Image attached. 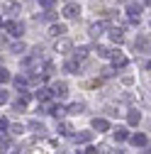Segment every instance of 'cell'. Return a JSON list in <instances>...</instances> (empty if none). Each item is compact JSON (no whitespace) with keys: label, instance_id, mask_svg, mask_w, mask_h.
<instances>
[{"label":"cell","instance_id":"obj_1","mask_svg":"<svg viewBox=\"0 0 151 154\" xmlns=\"http://www.w3.org/2000/svg\"><path fill=\"white\" fill-rule=\"evenodd\" d=\"M127 15H129V20L139 25V17H141V3H134V0H129L127 3Z\"/></svg>","mask_w":151,"mask_h":154},{"label":"cell","instance_id":"obj_2","mask_svg":"<svg viewBox=\"0 0 151 154\" xmlns=\"http://www.w3.org/2000/svg\"><path fill=\"white\" fill-rule=\"evenodd\" d=\"M149 49H151V37H149V34H137V39H134V51L144 54V51H149Z\"/></svg>","mask_w":151,"mask_h":154},{"label":"cell","instance_id":"obj_3","mask_svg":"<svg viewBox=\"0 0 151 154\" xmlns=\"http://www.w3.org/2000/svg\"><path fill=\"white\" fill-rule=\"evenodd\" d=\"M3 27H5V29L12 34V37H22V34H25V25H22V22H17V20H10V22H5Z\"/></svg>","mask_w":151,"mask_h":154},{"label":"cell","instance_id":"obj_4","mask_svg":"<svg viewBox=\"0 0 151 154\" xmlns=\"http://www.w3.org/2000/svg\"><path fill=\"white\" fill-rule=\"evenodd\" d=\"M29 100H32V95H29L27 91H20V98L15 100V110H17V112H22V110H27Z\"/></svg>","mask_w":151,"mask_h":154},{"label":"cell","instance_id":"obj_5","mask_svg":"<svg viewBox=\"0 0 151 154\" xmlns=\"http://www.w3.org/2000/svg\"><path fill=\"white\" fill-rule=\"evenodd\" d=\"M110 59H112V66H115V69H124L129 61H127V56L122 54V51H112L110 54Z\"/></svg>","mask_w":151,"mask_h":154},{"label":"cell","instance_id":"obj_6","mask_svg":"<svg viewBox=\"0 0 151 154\" xmlns=\"http://www.w3.org/2000/svg\"><path fill=\"white\" fill-rule=\"evenodd\" d=\"M51 95H56V98H66V95H68V86L64 81H56L51 86Z\"/></svg>","mask_w":151,"mask_h":154},{"label":"cell","instance_id":"obj_7","mask_svg":"<svg viewBox=\"0 0 151 154\" xmlns=\"http://www.w3.org/2000/svg\"><path fill=\"white\" fill-rule=\"evenodd\" d=\"M78 15H81V8L76 5V3H68V5L64 8V17H66V20H76Z\"/></svg>","mask_w":151,"mask_h":154},{"label":"cell","instance_id":"obj_8","mask_svg":"<svg viewBox=\"0 0 151 154\" xmlns=\"http://www.w3.org/2000/svg\"><path fill=\"white\" fill-rule=\"evenodd\" d=\"M129 142L134 144V147H146V144H149L146 134H141V132H137V134H129Z\"/></svg>","mask_w":151,"mask_h":154},{"label":"cell","instance_id":"obj_9","mask_svg":"<svg viewBox=\"0 0 151 154\" xmlns=\"http://www.w3.org/2000/svg\"><path fill=\"white\" fill-rule=\"evenodd\" d=\"M3 10L10 12V15H17V12H20V3H17V0H5V3H3Z\"/></svg>","mask_w":151,"mask_h":154},{"label":"cell","instance_id":"obj_10","mask_svg":"<svg viewBox=\"0 0 151 154\" xmlns=\"http://www.w3.org/2000/svg\"><path fill=\"white\" fill-rule=\"evenodd\" d=\"M56 51H59V54H68L71 49H73V44L68 42V39H59V42H56V47H54Z\"/></svg>","mask_w":151,"mask_h":154},{"label":"cell","instance_id":"obj_11","mask_svg":"<svg viewBox=\"0 0 151 154\" xmlns=\"http://www.w3.org/2000/svg\"><path fill=\"white\" fill-rule=\"evenodd\" d=\"M93 130H98V132H107V130H110V122H107L105 118H95V120H93Z\"/></svg>","mask_w":151,"mask_h":154},{"label":"cell","instance_id":"obj_12","mask_svg":"<svg viewBox=\"0 0 151 154\" xmlns=\"http://www.w3.org/2000/svg\"><path fill=\"white\" fill-rule=\"evenodd\" d=\"M110 39L120 44V42L124 39V29H122V27H112V29H110Z\"/></svg>","mask_w":151,"mask_h":154},{"label":"cell","instance_id":"obj_13","mask_svg":"<svg viewBox=\"0 0 151 154\" xmlns=\"http://www.w3.org/2000/svg\"><path fill=\"white\" fill-rule=\"evenodd\" d=\"M73 140H76V142H81V144H88V142L93 140V132H88V130H85V132H76V134H73Z\"/></svg>","mask_w":151,"mask_h":154},{"label":"cell","instance_id":"obj_14","mask_svg":"<svg viewBox=\"0 0 151 154\" xmlns=\"http://www.w3.org/2000/svg\"><path fill=\"white\" fill-rule=\"evenodd\" d=\"M66 34V25H51L49 27V37H64Z\"/></svg>","mask_w":151,"mask_h":154},{"label":"cell","instance_id":"obj_15","mask_svg":"<svg viewBox=\"0 0 151 154\" xmlns=\"http://www.w3.org/2000/svg\"><path fill=\"white\" fill-rule=\"evenodd\" d=\"M64 69H66L68 73H81V61L71 59V61H66V64H64Z\"/></svg>","mask_w":151,"mask_h":154},{"label":"cell","instance_id":"obj_16","mask_svg":"<svg viewBox=\"0 0 151 154\" xmlns=\"http://www.w3.org/2000/svg\"><path fill=\"white\" fill-rule=\"evenodd\" d=\"M27 81H29V79H27V76H22V73H17L15 79H12V83H15V88H17V91H25Z\"/></svg>","mask_w":151,"mask_h":154},{"label":"cell","instance_id":"obj_17","mask_svg":"<svg viewBox=\"0 0 151 154\" xmlns=\"http://www.w3.org/2000/svg\"><path fill=\"white\" fill-rule=\"evenodd\" d=\"M139 120H141V112L139 110H129V115H127V122L134 127V125H139Z\"/></svg>","mask_w":151,"mask_h":154},{"label":"cell","instance_id":"obj_18","mask_svg":"<svg viewBox=\"0 0 151 154\" xmlns=\"http://www.w3.org/2000/svg\"><path fill=\"white\" fill-rule=\"evenodd\" d=\"M105 29H107V22H95V25L90 27V34H93V37H100Z\"/></svg>","mask_w":151,"mask_h":154},{"label":"cell","instance_id":"obj_19","mask_svg":"<svg viewBox=\"0 0 151 154\" xmlns=\"http://www.w3.org/2000/svg\"><path fill=\"white\" fill-rule=\"evenodd\" d=\"M51 98V88H39V91H37V100H39V103H46Z\"/></svg>","mask_w":151,"mask_h":154},{"label":"cell","instance_id":"obj_20","mask_svg":"<svg viewBox=\"0 0 151 154\" xmlns=\"http://www.w3.org/2000/svg\"><path fill=\"white\" fill-rule=\"evenodd\" d=\"M115 140H117V142H124V140H129V132H127L124 127H117V130H115Z\"/></svg>","mask_w":151,"mask_h":154},{"label":"cell","instance_id":"obj_21","mask_svg":"<svg viewBox=\"0 0 151 154\" xmlns=\"http://www.w3.org/2000/svg\"><path fill=\"white\" fill-rule=\"evenodd\" d=\"M88 47H78V49H76V61H83V59H88Z\"/></svg>","mask_w":151,"mask_h":154},{"label":"cell","instance_id":"obj_22","mask_svg":"<svg viewBox=\"0 0 151 154\" xmlns=\"http://www.w3.org/2000/svg\"><path fill=\"white\" fill-rule=\"evenodd\" d=\"M49 112L54 115L56 120H61V118H64V112H66V108H61V105H51V110H49Z\"/></svg>","mask_w":151,"mask_h":154},{"label":"cell","instance_id":"obj_23","mask_svg":"<svg viewBox=\"0 0 151 154\" xmlns=\"http://www.w3.org/2000/svg\"><path fill=\"white\" fill-rule=\"evenodd\" d=\"M29 130H34L37 134H44V132H46V127H44L42 122H37V120H34V122H29Z\"/></svg>","mask_w":151,"mask_h":154},{"label":"cell","instance_id":"obj_24","mask_svg":"<svg viewBox=\"0 0 151 154\" xmlns=\"http://www.w3.org/2000/svg\"><path fill=\"white\" fill-rule=\"evenodd\" d=\"M7 81H12V76H10V71H7L5 66H0V83H7Z\"/></svg>","mask_w":151,"mask_h":154},{"label":"cell","instance_id":"obj_25","mask_svg":"<svg viewBox=\"0 0 151 154\" xmlns=\"http://www.w3.org/2000/svg\"><path fill=\"white\" fill-rule=\"evenodd\" d=\"M59 132L66 134V137H71V134H73V127H71L68 122H61V125H59Z\"/></svg>","mask_w":151,"mask_h":154},{"label":"cell","instance_id":"obj_26","mask_svg":"<svg viewBox=\"0 0 151 154\" xmlns=\"http://www.w3.org/2000/svg\"><path fill=\"white\" fill-rule=\"evenodd\" d=\"M83 110H85V105H83V103H73V105L68 108V112H71V115H78V112H83Z\"/></svg>","mask_w":151,"mask_h":154},{"label":"cell","instance_id":"obj_27","mask_svg":"<svg viewBox=\"0 0 151 154\" xmlns=\"http://www.w3.org/2000/svg\"><path fill=\"white\" fill-rule=\"evenodd\" d=\"M95 51H98V56H102V59H110V54H112V49H110V47H98Z\"/></svg>","mask_w":151,"mask_h":154},{"label":"cell","instance_id":"obj_28","mask_svg":"<svg viewBox=\"0 0 151 154\" xmlns=\"http://www.w3.org/2000/svg\"><path fill=\"white\" fill-rule=\"evenodd\" d=\"M51 73H54V64H51V61H46V64H44V71H42V76H44V79H49Z\"/></svg>","mask_w":151,"mask_h":154},{"label":"cell","instance_id":"obj_29","mask_svg":"<svg viewBox=\"0 0 151 154\" xmlns=\"http://www.w3.org/2000/svg\"><path fill=\"white\" fill-rule=\"evenodd\" d=\"M25 49H27V47H25V42H17V44H12V47H10V51H15V54H22Z\"/></svg>","mask_w":151,"mask_h":154},{"label":"cell","instance_id":"obj_30","mask_svg":"<svg viewBox=\"0 0 151 154\" xmlns=\"http://www.w3.org/2000/svg\"><path fill=\"white\" fill-rule=\"evenodd\" d=\"M22 132H25V125H20V122L10 125V134H22Z\"/></svg>","mask_w":151,"mask_h":154},{"label":"cell","instance_id":"obj_31","mask_svg":"<svg viewBox=\"0 0 151 154\" xmlns=\"http://www.w3.org/2000/svg\"><path fill=\"white\" fill-rule=\"evenodd\" d=\"M7 127H10L7 118H0V134H5V132H7Z\"/></svg>","mask_w":151,"mask_h":154},{"label":"cell","instance_id":"obj_32","mask_svg":"<svg viewBox=\"0 0 151 154\" xmlns=\"http://www.w3.org/2000/svg\"><path fill=\"white\" fill-rule=\"evenodd\" d=\"M54 3H56V0H39V5H42V8H46V10H51V5H54Z\"/></svg>","mask_w":151,"mask_h":154},{"label":"cell","instance_id":"obj_33","mask_svg":"<svg viewBox=\"0 0 151 154\" xmlns=\"http://www.w3.org/2000/svg\"><path fill=\"white\" fill-rule=\"evenodd\" d=\"M112 73H115V69H110V66H105V69H102V76H105V79H110Z\"/></svg>","mask_w":151,"mask_h":154},{"label":"cell","instance_id":"obj_34","mask_svg":"<svg viewBox=\"0 0 151 154\" xmlns=\"http://www.w3.org/2000/svg\"><path fill=\"white\" fill-rule=\"evenodd\" d=\"M44 17H46V20H56V12H54V10H46Z\"/></svg>","mask_w":151,"mask_h":154},{"label":"cell","instance_id":"obj_35","mask_svg":"<svg viewBox=\"0 0 151 154\" xmlns=\"http://www.w3.org/2000/svg\"><path fill=\"white\" fill-rule=\"evenodd\" d=\"M85 154H100V149H98V147H88Z\"/></svg>","mask_w":151,"mask_h":154},{"label":"cell","instance_id":"obj_36","mask_svg":"<svg viewBox=\"0 0 151 154\" xmlns=\"http://www.w3.org/2000/svg\"><path fill=\"white\" fill-rule=\"evenodd\" d=\"M3 103H7V93H5V91H0V105H3Z\"/></svg>","mask_w":151,"mask_h":154},{"label":"cell","instance_id":"obj_37","mask_svg":"<svg viewBox=\"0 0 151 154\" xmlns=\"http://www.w3.org/2000/svg\"><path fill=\"white\" fill-rule=\"evenodd\" d=\"M132 81H134L132 76H124V79H122V83H124V86H132Z\"/></svg>","mask_w":151,"mask_h":154},{"label":"cell","instance_id":"obj_38","mask_svg":"<svg viewBox=\"0 0 151 154\" xmlns=\"http://www.w3.org/2000/svg\"><path fill=\"white\" fill-rule=\"evenodd\" d=\"M107 154H124V152H122V149H110Z\"/></svg>","mask_w":151,"mask_h":154},{"label":"cell","instance_id":"obj_39","mask_svg":"<svg viewBox=\"0 0 151 154\" xmlns=\"http://www.w3.org/2000/svg\"><path fill=\"white\" fill-rule=\"evenodd\" d=\"M3 44H5V37H0V47H3Z\"/></svg>","mask_w":151,"mask_h":154},{"label":"cell","instance_id":"obj_40","mask_svg":"<svg viewBox=\"0 0 151 154\" xmlns=\"http://www.w3.org/2000/svg\"><path fill=\"white\" fill-rule=\"evenodd\" d=\"M3 25H5V22H3V17H0V27H3Z\"/></svg>","mask_w":151,"mask_h":154},{"label":"cell","instance_id":"obj_41","mask_svg":"<svg viewBox=\"0 0 151 154\" xmlns=\"http://www.w3.org/2000/svg\"><path fill=\"white\" fill-rule=\"evenodd\" d=\"M146 5H151V0H146Z\"/></svg>","mask_w":151,"mask_h":154}]
</instances>
